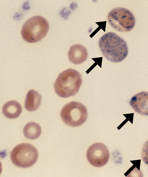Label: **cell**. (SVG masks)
<instances>
[{
	"label": "cell",
	"instance_id": "11",
	"mask_svg": "<svg viewBox=\"0 0 148 177\" xmlns=\"http://www.w3.org/2000/svg\"><path fill=\"white\" fill-rule=\"evenodd\" d=\"M41 97L38 93L31 89L27 93L25 102V108L28 111L36 110L41 104Z\"/></svg>",
	"mask_w": 148,
	"mask_h": 177
},
{
	"label": "cell",
	"instance_id": "1",
	"mask_svg": "<svg viewBox=\"0 0 148 177\" xmlns=\"http://www.w3.org/2000/svg\"><path fill=\"white\" fill-rule=\"evenodd\" d=\"M99 45L103 54L110 61L120 62L127 55L126 42L114 33L109 32L103 35L99 40Z\"/></svg>",
	"mask_w": 148,
	"mask_h": 177
},
{
	"label": "cell",
	"instance_id": "10",
	"mask_svg": "<svg viewBox=\"0 0 148 177\" xmlns=\"http://www.w3.org/2000/svg\"><path fill=\"white\" fill-rule=\"evenodd\" d=\"M2 113L6 117L14 119L18 117L22 112V107L20 103L15 100L6 103L2 108Z\"/></svg>",
	"mask_w": 148,
	"mask_h": 177
},
{
	"label": "cell",
	"instance_id": "7",
	"mask_svg": "<svg viewBox=\"0 0 148 177\" xmlns=\"http://www.w3.org/2000/svg\"><path fill=\"white\" fill-rule=\"evenodd\" d=\"M109 157L108 149L101 143L93 144L87 151L86 157L88 162L92 165L97 167L106 165L109 160Z\"/></svg>",
	"mask_w": 148,
	"mask_h": 177
},
{
	"label": "cell",
	"instance_id": "3",
	"mask_svg": "<svg viewBox=\"0 0 148 177\" xmlns=\"http://www.w3.org/2000/svg\"><path fill=\"white\" fill-rule=\"evenodd\" d=\"M49 28V23L45 18L40 16H35L24 23L21 30V36L27 42H36L46 36Z\"/></svg>",
	"mask_w": 148,
	"mask_h": 177
},
{
	"label": "cell",
	"instance_id": "13",
	"mask_svg": "<svg viewBox=\"0 0 148 177\" xmlns=\"http://www.w3.org/2000/svg\"><path fill=\"white\" fill-rule=\"evenodd\" d=\"M142 158L144 163L148 165V140L144 144L142 151Z\"/></svg>",
	"mask_w": 148,
	"mask_h": 177
},
{
	"label": "cell",
	"instance_id": "8",
	"mask_svg": "<svg viewBox=\"0 0 148 177\" xmlns=\"http://www.w3.org/2000/svg\"><path fill=\"white\" fill-rule=\"evenodd\" d=\"M130 104L136 112L148 116V92H142L136 94L131 98Z\"/></svg>",
	"mask_w": 148,
	"mask_h": 177
},
{
	"label": "cell",
	"instance_id": "5",
	"mask_svg": "<svg viewBox=\"0 0 148 177\" xmlns=\"http://www.w3.org/2000/svg\"><path fill=\"white\" fill-rule=\"evenodd\" d=\"M60 116L64 122L71 127L81 125L86 120L88 112L85 106L81 103L72 101L62 108Z\"/></svg>",
	"mask_w": 148,
	"mask_h": 177
},
{
	"label": "cell",
	"instance_id": "4",
	"mask_svg": "<svg viewBox=\"0 0 148 177\" xmlns=\"http://www.w3.org/2000/svg\"><path fill=\"white\" fill-rule=\"evenodd\" d=\"M38 156L36 149L32 145L27 143L16 146L10 154L12 163L16 166L23 168L33 165L36 162Z\"/></svg>",
	"mask_w": 148,
	"mask_h": 177
},
{
	"label": "cell",
	"instance_id": "9",
	"mask_svg": "<svg viewBox=\"0 0 148 177\" xmlns=\"http://www.w3.org/2000/svg\"><path fill=\"white\" fill-rule=\"evenodd\" d=\"M88 55L87 49L80 44L72 46L68 52L69 61L75 65L81 64L85 61L87 58Z\"/></svg>",
	"mask_w": 148,
	"mask_h": 177
},
{
	"label": "cell",
	"instance_id": "6",
	"mask_svg": "<svg viewBox=\"0 0 148 177\" xmlns=\"http://www.w3.org/2000/svg\"><path fill=\"white\" fill-rule=\"evenodd\" d=\"M108 20L112 27L122 32L131 31L134 26L135 19L128 10L121 7L113 8L108 13Z\"/></svg>",
	"mask_w": 148,
	"mask_h": 177
},
{
	"label": "cell",
	"instance_id": "12",
	"mask_svg": "<svg viewBox=\"0 0 148 177\" xmlns=\"http://www.w3.org/2000/svg\"><path fill=\"white\" fill-rule=\"evenodd\" d=\"M41 129L40 125L35 122H29L24 127L23 132L25 136L31 140L38 138L41 133Z\"/></svg>",
	"mask_w": 148,
	"mask_h": 177
},
{
	"label": "cell",
	"instance_id": "2",
	"mask_svg": "<svg viewBox=\"0 0 148 177\" xmlns=\"http://www.w3.org/2000/svg\"><path fill=\"white\" fill-rule=\"evenodd\" d=\"M82 82L81 74L77 70L69 68L60 73L54 84L56 93L62 98L75 95Z\"/></svg>",
	"mask_w": 148,
	"mask_h": 177
}]
</instances>
